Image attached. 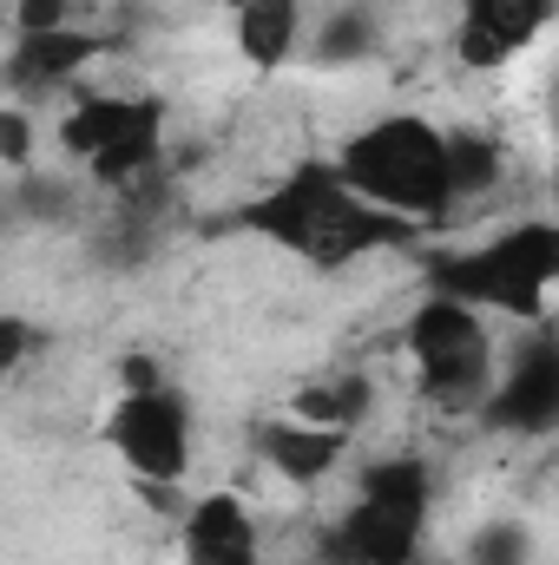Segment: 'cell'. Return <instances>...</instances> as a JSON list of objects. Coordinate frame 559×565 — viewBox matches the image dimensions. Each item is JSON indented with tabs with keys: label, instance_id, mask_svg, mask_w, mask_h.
Instances as JSON below:
<instances>
[{
	"label": "cell",
	"instance_id": "cell-1",
	"mask_svg": "<svg viewBox=\"0 0 559 565\" xmlns=\"http://www.w3.org/2000/svg\"><path fill=\"white\" fill-rule=\"evenodd\" d=\"M224 231H244V237H264L289 250L296 264L309 270H349L362 257H382V250H409L415 244V224L409 217H389L376 204H362L329 158H303L296 171H283L271 191L244 198L231 217H218Z\"/></svg>",
	"mask_w": 559,
	"mask_h": 565
},
{
	"label": "cell",
	"instance_id": "cell-2",
	"mask_svg": "<svg viewBox=\"0 0 559 565\" xmlns=\"http://www.w3.org/2000/svg\"><path fill=\"white\" fill-rule=\"evenodd\" d=\"M329 164H336V178L362 204H376L389 217L441 224L454 211V198H447V132L434 119H421V113H382V119H369L362 132H349V139L336 145Z\"/></svg>",
	"mask_w": 559,
	"mask_h": 565
},
{
	"label": "cell",
	"instance_id": "cell-3",
	"mask_svg": "<svg viewBox=\"0 0 559 565\" xmlns=\"http://www.w3.org/2000/svg\"><path fill=\"white\" fill-rule=\"evenodd\" d=\"M421 277L434 296H454L481 316H514V322H540L547 296L559 282V224L547 217H520L507 231H494L474 250H434L421 264Z\"/></svg>",
	"mask_w": 559,
	"mask_h": 565
},
{
	"label": "cell",
	"instance_id": "cell-4",
	"mask_svg": "<svg viewBox=\"0 0 559 565\" xmlns=\"http://www.w3.org/2000/svg\"><path fill=\"white\" fill-rule=\"evenodd\" d=\"M434 513V473L421 454H382L356 473L349 513L316 540V565H415Z\"/></svg>",
	"mask_w": 559,
	"mask_h": 565
},
{
	"label": "cell",
	"instance_id": "cell-5",
	"mask_svg": "<svg viewBox=\"0 0 559 565\" xmlns=\"http://www.w3.org/2000/svg\"><path fill=\"white\" fill-rule=\"evenodd\" d=\"M402 349L415 362V388L434 408H447V415H474L487 402L494 375H500L487 316L467 309V302H454V296H434V289L421 296L415 316L402 322Z\"/></svg>",
	"mask_w": 559,
	"mask_h": 565
},
{
	"label": "cell",
	"instance_id": "cell-6",
	"mask_svg": "<svg viewBox=\"0 0 559 565\" xmlns=\"http://www.w3.org/2000/svg\"><path fill=\"white\" fill-rule=\"evenodd\" d=\"M191 434H198L191 402L171 382L119 395V408L106 415V440H113V454L126 460V473L139 487H178L191 473V447H198Z\"/></svg>",
	"mask_w": 559,
	"mask_h": 565
},
{
	"label": "cell",
	"instance_id": "cell-7",
	"mask_svg": "<svg viewBox=\"0 0 559 565\" xmlns=\"http://www.w3.org/2000/svg\"><path fill=\"white\" fill-rule=\"evenodd\" d=\"M474 422L494 434H553L559 427V335H527L507 362V375H494L487 402L474 408Z\"/></svg>",
	"mask_w": 559,
	"mask_h": 565
},
{
	"label": "cell",
	"instance_id": "cell-8",
	"mask_svg": "<svg viewBox=\"0 0 559 565\" xmlns=\"http://www.w3.org/2000/svg\"><path fill=\"white\" fill-rule=\"evenodd\" d=\"M553 26V0H461L454 20V60L474 73H500Z\"/></svg>",
	"mask_w": 559,
	"mask_h": 565
},
{
	"label": "cell",
	"instance_id": "cell-9",
	"mask_svg": "<svg viewBox=\"0 0 559 565\" xmlns=\"http://www.w3.org/2000/svg\"><path fill=\"white\" fill-rule=\"evenodd\" d=\"M106 53V40L93 26H46V33H13L7 60H0V86L20 93V99H40V93H60L73 86L93 60Z\"/></svg>",
	"mask_w": 559,
	"mask_h": 565
},
{
	"label": "cell",
	"instance_id": "cell-10",
	"mask_svg": "<svg viewBox=\"0 0 559 565\" xmlns=\"http://www.w3.org/2000/svg\"><path fill=\"white\" fill-rule=\"evenodd\" d=\"M178 559L184 565H264L257 513L238 493H198L178 520Z\"/></svg>",
	"mask_w": 559,
	"mask_h": 565
},
{
	"label": "cell",
	"instance_id": "cell-11",
	"mask_svg": "<svg viewBox=\"0 0 559 565\" xmlns=\"http://www.w3.org/2000/svg\"><path fill=\"white\" fill-rule=\"evenodd\" d=\"M251 447L264 454V467L289 480V487H316L342 467L349 454V434L342 427H316V422H296V415H277V422H257Z\"/></svg>",
	"mask_w": 559,
	"mask_h": 565
},
{
	"label": "cell",
	"instance_id": "cell-12",
	"mask_svg": "<svg viewBox=\"0 0 559 565\" xmlns=\"http://www.w3.org/2000/svg\"><path fill=\"white\" fill-rule=\"evenodd\" d=\"M151 113H165L158 93H86V99L60 119V151L80 158V164H93L106 145L126 139V132H133L139 119H151Z\"/></svg>",
	"mask_w": 559,
	"mask_h": 565
},
{
	"label": "cell",
	"instance_id": "cell-13",
	"mask_svg": "<svg viewBox=\"0 0 559 565\" xmlns=\"http://www.w3.org/2000/svg\"><path fill=\"white\" fill-rule=\"evenodd\" d=\"M231 33H238V53L257 73H283L296 40H303V7L296 0H251V7L231 13Z\"/></svg>",
	"mask_w": 559,
	"mask_h": 565
},
{
	"label": "cell",
	"instance_id": "cell-14",
	"mask_svg": "<svg viewBox=\"0 0 559 565\" xmlns=\"http://www.w3.org/2000/svg\"><path fill=\"white\" fill-rule=\"evenodd\" d=\"M500 178H507V151H500L494 132H474V126H454L447 132V198L454 204L494 191Z\"/></svg>",
	"mask_w": 559,
	"mask_h": 565
},
{
	"label": "cell",
	"instance_id": "cell-15",
	"mask_svg": "<svg viewBox=\"0 0 559 565\" xmlns=\"http://www.w3.org/2000/svg\"><path fill=\"white\" fill-rule=\"evenodd\" d=\"M369 408H376V388H369V375H336V382H323V388H303L296 395V422H316V427H342V434H356V427L369 422Z\"/></svg>",
	"mask_w": 559,
	"mask_h": 565
},
{
	"label": "cell",
	"instance_id": "cell-16",
	"mask_svg": "<svg viewBox=\"0 0 559 565\" xmlns=\"http://www.w3.org/2000/svg\"><path fill=\"white\" fill-rule=\"evenodd\" d=\"M376 13L369 7H342V13H329V26L316 33V60L323 66H342V60H369L376 53Z\"/></svg>",
	"mask_w": 559,
	"mask_h": 565
},
{
	"label": "cell",
	"instance_id": "cell-17",
	"mask_svg": "<svg viewBox=\"0 0 559 565\" xmlns=\"http://www.w3.org/2000/svg\"><path fill=\"white\" fill-rule=\"evenodd\" d=\"M534 559V540H527V526H514V520H494V526H481L474 540H467V559L461 565H527Z\"/></svg>",
	"mask_w": 559,
	"mask_h": 565
},
{
	"label": "cell",
	"instance_id": "cell-18",
	"mask_svg": "<svg viewBox=\"0 0 559 565\" xmlns=\"http://www.w3.org/2000/svg\"><path fill=\"white\" fill-rule=\"evenodd\" d=\"M0 164L7 171L33 164V113H20V106H0Z\"/></svg>",
	"mask_w": 559,
	"mask_h": 565
},
{
	"label": "cell",
	"instance_id": "cell-19",
	"mask_svg": "<svg viewBox=\"0 0 559 565\" xmlns=\"http://www.w3.org/2000/svg\"><path fill=\"white\" fill-rule=\"evenodd\" d=\"M40 349V329L27 322V316H0V388L20 375V362Z\"/></svg>",
	"mask_w": 559,
	"mask_h": 565
},
{
	"label": "cell",
	"instance_id": "cell-20",
	"mask_svg": "<svg viewBox=\"0 0 559 565\" xmlns=\"http://www.w3.org/2000/svg\"><path fill=\"white\" fill-rule=\"evenodd\" d=\"M73 26V0H13V33H46Z\"/></svg>",
	"mask_w": 559,
	"mask_h": 565
},
{
	"label": "cell",
	"instance_id": "cell-21",
	"mask_svg": "<svg viewBox=\"0 0 559 565\" xmlns=\"http://www.w3.org/2000/svg\"><path fill=\"white\" fill-rule=\"evenodd\" d=\"M224 7H231V13H238V7H251V0H224Z\"/></svg>",
	"mask_w": 559,
	"mask_h": 565
},
{
	"label": "cell",
	"instance_id": "cell-22",
	"mask_svg": "<svg viewBox=\"0 0 559 565\" xmlns=\"http://www.w3.org/2000/svg\"><path fill=\"white\" fill-rule=\"evenodd\" d=\"M415 565H454V559H415Z\"/></svg>",
	"mask_w": 559,
	"mask_h": 565
}]
</instances>
